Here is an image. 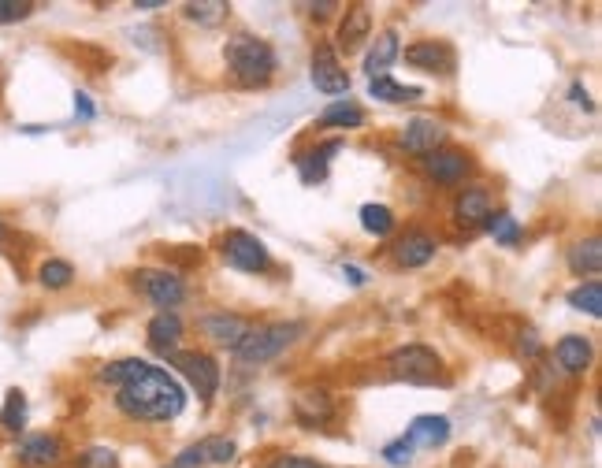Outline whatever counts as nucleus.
I'll list each match as a JSON object with an SVG mask.
<instances>
[{
  "label": "nucleus",
  "instance_id": "nucleus-1",
  "mask_svg": "<svg viewBox=\"0 0 602 468\" xmlns=\"http://www.w3.org/2000/svg\"><path fill=\"white\" fill-rule=\"evenodd\" d=\"M119 413H127L131 420H145V424H164L186 409V390L175 376H168L164 368L145 364V372L131 383L119 387Z\"/></svg>",
  "mask_w": 602,
  "mask_h": 468
},
{
  "label": "nucleus",
  "instance_id": "nucleus-2",
  "mask_svg": "<svg viewBox=\"0 0 602 468\" xmlns=\"http://www.w3.org/2000/svg\"><path fill=\"white\" fill-rule=\"evenodd\" d=\"M227 67H231V75L249 86V90H257V86H268L275 75V52L268 41L253 38V34H235V38L227 41Z\"/></svg>",
  "mask_w": 602,
  "mask_h": 468
},
{
  "label": "nucleus",
  "instance_id": "nucleus-3",
  "mask_svg": "<svg viewBox=\"0 0 602 468\" xmlns=\"http://www.w3.org/2000/svg\"><path fill=\"white\" fill-rule=\"evenodd\" d=\"M301 331H305V324H298V320H279V324L249 327V335L242 338V346L235 350V357L242 364H268L287 350V346H294Z\"/></svg>",
  "mask_w": 602,
  "mask_h": 468
},
{
  "label": "nucleus",
  "instance_id": "nucleus-4",
  "mask_svg": "<svg viewBox=\"0 0 602 468\" xmlns=\"http://www.w3.org/2000/svg\"><path fill=\"white\" fill-rule=\"evenodd\" d=\"M387 368H391L394 379H406V383H435L443 376V357L432 346L409 342V346H402V350H394L387 357Z\"/></svg>",
  "mask_w": 602,
  "mask_h": 468
},
{
  "label": "nucleus",
  "instance_id": "nucleus-5",
  "mask_svg": "<svg viewBox=\"0 0 602 468\" xmlns=\"http://www.w3.org/2000/svg\"><path fill=\"white\" fill-rule=\"evenodd\" d=\"M168 364L183 372V379L197 390V398H201V402H212V398H216V390H220V364L212 361L209 353L171 350L168 353Z\"/></svg>",
  "mask_w": 602,
  "mask_h": 468
},
{
  "label": "nucleus",
  "instance_id": "nucleus-6",
  "mask_svg": "<svg viewBox=\"0 0 602 468\" xmlns=\"http://www.w3.org/2000/svg\"><path fill=\"white\" fill-rule=\"evenodd\" d=\"M134 286H138L160 312H175V305L186 298L183 279L175 272H164V268H142V272H134Z\"/></svg>",
  "mask_w": 602,
  "mask_h": 468
},
{
  "label": "nucleus",
  "instance_id": "nucleus-7",
  "mask_svg": "<svg viewBox=\"0 0 602 468\" xmlns=\"http://www.w3.org/2000/svg\"><path fill=\"white\" fill-rule=\"evenodd\" d=\"M223 260L231 268H238V272H264L272 264L268 246L249 231H227V238H223Z\"/></svg>",
  "mask_w": 602,
  "mask_h": 468
},
{
  "label": "nucleus",
  "instance_id": "nucleus-8",
  "mask_svg": "<svg viewBox=\"0 0 602 468\" xmlns=\"http://www.w3.org/2000/svg\"><path fill=\"white\" fill-rule=\"evenodd\" d=\"M238 446L235 439H227V435H209V439L194 442V446H186L183 454L175 457V465L171 468H205V465H227V461H235Z\"/></svg>",
  "mask_w": 602,
  "mask_h": 468
},
{
  "label": "nucleus",
  "instance_id": "nucleus-9",
  "mask_svg": "<svg viewBox=\"0 0 602 468\" xmlns=\"http://www.w3.org/2000/svg\"><path fill=\"white\" fill-rule=\"evenodd\" d=\"M309 78H313L316 90H320V93H331V97H339V93L350 90V75L342 71L339 52L331 49V45H316L313 64H309Z\"/></svg>",
  "mask_w": 602,
  "mask_h": 468
},
{
  "label": "nucleus",
  "instance_id": "nucleus-10",
  "mask_svg": "<svg viewBox=\"0 0 602 468\" xmlns=\"http://www.w3.org/2000/svg\"><path fill=\"white\" fill-rule=\"evenodd\" d=\"M201 331H205V338H212L216 346H227V350H238L242 346V338L249 335V320L246 316H235V312H212V316H205L201 320Z\"/></svg>",
  "mask_w": 602,
  "mask_h": 468
},
{
  "label": "nucleus",
  "instance_id": "nucleus-11",
  "mask_svg": "<svg viewBox=\"0 0 602 468\" xmlns=\"http://www.w3.org/2000/svg\"><path fill=\"white\" fill-rule=\"evenodd\" d=\"M443 138H446L443 123H435V119H428V116H417V119H409L406 130H402V149L428 156L443 145Z\"/></svg>",
  "mask_w": 602,
  "mask_h": 468
},
{
  "label": "nucleus",
  "instance_id": "nucleus-12",
  "mask_svg": "<svg viewBox=\"0 0 602 468\" xmlns=\"http://www.w3.org/2000/svg\"><path fill=\"white\" fill-rule=\"evenodd\" d=\"M19 461L27 468H53L64 461V442L56 435H27L19 442Z\"/></svg>",
  "mask_w": 602,
  "mask_h": 468
},
{
  "label": "nucleus",
  "instance_id": "nucleus-13",
  "mask_svg": "<svg viewBox=\"0 0 602 468\" xmlns=\"http://www.w3.org/2000/svg\"><path fill=\"white\" fill-rule=\"evenodd\" d=\"M472 168V160L461 149H435V153L424 156V171L432 175L435 182H461L465 175H469Z\"/></svg>",
  "mask_w": 602,
  "mask_h": 468
},
{
  "label": "nucleus",
  "instance_id": "nucleus-14",
  "mask_svg": "<svg viewBox=\"0 0 602 468\" xmlns=\"http://www.w3.org/2000/svg\"><path fill=\"white\" fill-rule=\"evenodd\" d=\"M402 439L413 446V450H435V446H443L446 439H450V420L446 416H435V413H428V416H413V424L406 428V435Z\"/></svg>",
  "mask_w": 602,
  "mask_h": 468
},
{
  "label": "nucleus",
  "instance_id": "nucleus-15",
  "mask_svg": "<svg viewBox=\"0 0 602 468\" xmlns=\"http://www.w3.org/2000/svg\"><path fill=\"white\" fill-rule=\"evenodd\" d=\"M406 64L450 75V71H454V49H450L446 41H417V45L406 49Z\"/></svg>",
  "mask_w": 602,
  "mask_h": 468
},
{
  "label": "nucleus",
  "instance_id": "nucleus-16",
  "mask_svg": "<svg viewBox=\"0 0 602 468\" xmlns=\"http://www.w3.org/2000/svg\"><path fill=\"white\" fill-rule=\"evenodd\" d=\"M331 413H335V405H331L328 390H301L294 398V416L301 428H320L331 420Z\"/></svg>",
  "mask_w": 602,
  "mask_h": 468
},
{
  "label": "nucleus",
  "instance_id": "nucleus-17",
  "mask_svg": "<svg viewBox=\"0 0 602 468\" xmlns=\"http://www.w3.org/2000/svg\"><path fill=\"white\" fill-rule=\"evenodd\" d=\"M435 238L424 231H409L406 238H398V246H394V260L402 264V268H424L428 260L435 257Z\"/></svg>",
  "mask_w": 602,
  "mask_h": 468
},
{
  "label": "nucleus",
  "instance_id": "nucleus-18",
  "mask_svg": "<svg viewBox=\"0 0 602 468\" xmlns=\"http://www.w3.org/2000/svg\"><path fill=\"white\" fill-rule=\"evenodd\" d=\"M145 335H149V346L157 353L168 357L175 346H179V338H183V320H179V312H157L149 327H145Z\"/></svg>",
  "mask_w": 602,
  "mask_h": 468
},
{
  "label": "nucleus",
  "instance_id": "nucleus-19",
  "mask_svg": "<svg viewBox=\"0 0 602 468\" xmlns=\"http://www.w3.org/2000/svg\"><path fill=\"white\" fill-rule=\"evenodd\" d=\"M398 56H402V49H398V34H394V30H380V34H376V41H372V45H368V52H365L368 78L387 75V67H391Z\"/></svg>",
  "mask_w": 602,
  "mask_h": 468
},
{
  "label": "nucleus",
  "instance_id": "nucleus-20",
  "mask_svg": "<svg viewBox=\"0 0 602 468\" xmlns=\"http://www.w3.org/2000/svg\"><path fill=\"white\" fill-rule=\"evenodd\" d=\"M368 34H372V15H368V8H361V4L346 8V19H342L339 26V49L357 52L368 41Z\"/></svg>",
  "mask_w": 602,
  "mask_h": 468
},
{
  "label": "nucleus",
  "instance_id": "nucleus-21",
  "mask_svg": "<svg viewBox=\"0 0 602 468\" xmlns=\"http://www.w3.org/2000/svg\"><path fill=\"white\" fill-rule=\"evenodd\" d=\"M454 216H458V223H465V227L487 223V216H491V194H487L484 186L461 190L458 201H454Z\"/></svg>",
  "mask_w": 602,
  "mask_h": 468
},
{
  "label": "nucleus",
  "instance_id": "nucleus-22",
  "mask_svg": "<svg viewBox=\"0 0 602 468\" xmlns=\"http://www.w3.org/2000/svg\"><path fill=\"white\" fill-rule=\"evenodd\" d=\"M554 357H558V364H562L569 376H580V372H588L591 364V342L584 335H565L554 346Z\"/></svg>",
  "mask_w": 602,
  "mask_h": 468
},
{
  "label": "nucleus",
  "instance_id": "nucleus-23",
  "mask_svg": "<svg viewBox=\"0 0 602 468\" xmlns=\"http://www.w3.org/2000/svg\"><path fill=\"white\" fill-rule=\"evenodd\" d=\"M368 97L387 101V104H406V101H420L424 90H420V86H402V82H394L391 75H380V78H368Z\"/></svg>",
  "mask_w": 602,
  "mask_h": 468
},
{
  "label": "nucleus",
  "instance_id": "nucleus-24",
  "mask_svg": "<svg viewBox=\"0 0 602 468\" xmlns=\"http://www.w3.org/2000/svg\"><path fill=\"white\" fill-rule=\"evenodd\" d=\"M569 268H573L576 275H599L602 272V242L591 234V238H584V242H576L573 249H569Z\"/></svg>",
  "mask_w": 602,
  "mask_h": 468
},
{
  "label": "nucleus",
  "instance_id": "nucleus-25",
  "mask_svg": "<svg viewBox=\"0 0 602 468\" xmlns=\"http://www.w3.org/2000/svg\"><path fill=\"white\" fill-rule=\"evenodd\" d=\"M320 127H342V130L365 127V108L354 101H335L320 112Z\"/></svg>",
  "mask_w": 602,
  "mask_h": 468
},
{
  "label": "nucleus",
  "instance_id": "nucleus-26",
  "mask_svg": "<svg viewBox=\"0 0 602 468\" xmlns=\"http://www.w3.org/2000/svg\"><path fill=\"white\" fill-rule=\"evenodd\" d=\"M342 149V142H328L313 149V153H301L298 156V171L305 182H324L328 179V156H335Z\"/></svg>",
  "mask_w": 602,
  "mask_h": 468
},
{
  "label": "nucleus",
  "instance_id": "nucleus-27",
  "mask_svg": "<svg viewBox=\"0 0 602 468\" xmlns=\"http://www.w3.org/2000/svg\"><path fill=\"white\" fill-rule=\"evenodd\" d=\"M27 394L23 390H8L4 398V409H0V428L4 431H23L27 428Z\"/></svg>",
  "mask_w": 602,
  "mask_h": 468
},
{
  "label": "nucleus",
  "instance_id": "nucleus-28",
  "mask_svg": "<svg viewBox=\"0 0 602 468\" xmlns=\"http://www.w3.org/2000/svg\"><path fill=\"white\" fill-rule=\"evenodd\" d=\"M569 305L576 312H588V316H602V283L599 279H588L576 290H569Z\"/></svg>",
  "mask_w": 602,
  "mask_h": 468
},
{
  "label": "nucleus",
  "instance_id": "nucleus-29",
  "mask_svg": "<svg viewBox=\"0 0 602 468\" xmlns=\"http://www.w3.org/2000/svg\"><path fill=\"white\" fill-rule=\"evenodd\" d=\"M71 279H75V268L67 264V260H45L38 268V283L45 286V290H64V286H71Z\"/></svg>",
  "mask_w": 602,
  "mask_h": 468
},
{
  "label": "nucleus",
  "instance_id": "nucleus-30",
  "mask_svg": "<svg viewBox=\"0 0 602 468\" xmlns=\"http://www.w3.org/2000/svg\"><path fill=\"white\" fill-rule=\"evenodd\" d=\"M361 227L372 238H383V234L394 231V212L387 205H361Z\"/></svg>",
  "mask_w": 602,
  "mask_h": 468
},
{
  "label": "nucleus",
  "instance_id": "nucleus-31",
  "mask_svg": "<svg viewBox=\"0 0 602 468\" xmlns=\"http://www.w3.org/2000/svg\"><path fill=\"white\" fill-rule=\"evenodd\" d=\"M142 372H145V361H138V357H123V361L105 364V368H101V379L112 383V387H123V383L138 379Z\"/></svg>",
  "mask_w": 602,
  "mask_h": 468
},
{
  "label": "nucleus",
  "instance_id": "nucleus-32",
  "mask_svg": "<svg viewBox=\"0 0 602 468\" xmlns=\"http://www.w3.org/2000/svg\"><path fill=\"white\" fill-rule=\"evenodd\" d=\"M487 231H491V238H495L498 246H517L521 242V223L513 220L510 212L487 216Z\"/></svg>",
  "mask_w": 602,
  "mask_h": 468
},
{
  "label": "nucleus",
  "instance_id": "nucleus-33",
  "mask_svg": "<svg viewBox=\"0 0 602 468\" xmlns=\"http://www.w3.org/2000/svg\"><path fill=\"white\" fill-rule=\"evenodd\" d=\"M183 12H186V19H194V23H201V26H216L223 15H227V4H223V0H209V4H186Z\"/></svg>",
  "mask_w": 602,
  "mask_h": 468
},
{
  "label": "nucleus",
  "instance_id": "nucleus-34",
  "mask_svg": "<svg viewBox=\"0 0 602 468\" xmlns=\"http://www.w3.org/2000/svg\"><path fill=\"white\" fill-rule=\"evenodd\" d=\"M75 468H119V457L116 450H108V446H90V450H82Z\"/></svg>",
  "mask_w": 602,
  "mask_h": 468
},
{
  "label": "nucleus",
  "instance_id": "nucleus-35",
  "mask_svg": "<svg viewBox=\"0 0 602 468\" xmlns=\"http://www.w3.org/2000/svg\"><path fill=\"white\" fill-rule=\"evenodd\" d=\"M383 457H387V465L402 468V465H409V461H413V446H409L406 439H394V442H387V446H383Z\"/></svg>",
  "mask_w": 602,
  "mask_h": 468
},
{
  "label": "nucleus",
  "instance_id": "nucleus-36",
  "mask_svg": "<svg viewBox=\"0 0 602 468\" xmlns=\"http://www.w3.org/2000/svg\"><path fill=\"white\" fill-rule=\"evenodd\" d=\"M30 12H34V4H27V0H0V23H19Z\"/></svg>",
  "mask_w": 602,
  "mask_h": 468
},
{
  "label": "nucleus",
  "instance_id": "nucleus-37",
  "mask_svg": "<svg viewBox=\"0 0 602 468\" xmlns=\"http://www.w3.org/2000/svg\"><path fill=\"white\" fill-rule=\"evenodd\" d=\"M268 468H324L320 461H313V457H301V454H283V457H275L272 465Z\"/></svg>",
  "mask_w": 602,
  "mask_h": 468
},
{
  "label": "nucleus",
  "instance_id": "nucleus-38",
  "mask_svg": "<svg viewBox=\"0 0 602 468\" xmlns=\"http://www.w3.org/2000/svg\"><path fill=\"white\" fill-rule=\"evenodd\" d=\"M339 272H342V279H346L350 286H365V272H361V268H354V264H342Z\"/></svg>",
  "mask_w": 602,
  "mask_h": 468
},
{
  "label": "nucleus",
  "instance_id": "nucleus-39",
  "mask_svg": "<svg viewBox=\"0 0 602 468\" xmlns=\"http://www.w3.org/2000/svg\"><path fill=\"white\" fill-rule=\"evenodd\" d=\"M75 116L79 119H93V104L86 93H75Z\"/></svg>",
  "mask_w": 602,
  "mask_h": 468
},
{
  "label": "nucleus",
  "instance_id": "nucleus-40",
  "mask_svg": "<svg viewBox=\"0 0 602 468\" xmlns=\"http://www.w3.org/2000/svg\"><path fill=\"white\" fill-rule=\"evenodd\" d=\"M569 93H573V104H576V108H588V112L595 108V104L588 101V90H584L580 82H573V90H569Z\"/></svg>",
  "mask_w": 602,
  "mask_h": 468
},
{
  "label": "nucleus",
  "instance_id": "nucleus-41",
  "mask_svg": "<svg viewBox=\"0 0 602 468\" xmlns=\"http://www.w3.org/2000/svg\"><path fill=\"white\" fill-rule=\"evenodd\" d=\"M521 350H524V353H539L536 331H524V335H521Z\"/></svg>",
  "mask_w": 602,
  "mask_h": 468
},
{
  "label": "nucleus",
  "instance_id": "nucleus-42",
  "mask_svg": "<svg viewBox=\"0 0 602 468\" xmlns=\"http://www.w3.org/2000/svg\"><path fill=\"white\" fill-rule=\"evenodd\" d=\"M153 8H164V0H138V12H153Z\"/></svg>",
  "mask_w": 602,
  "mask_h": 468
},
{
  "label": "nucleus",
  "instance_id": "nucleus-43",
  "mask_svg": "<svg viewBox=\"0 0 602 468\" xmlns=\"http://www.w3.org/2000/svg\"><path fill=\"white\" fill-rule=\"evenodd\" d=\"M0 242H4V220H0Z\"/></svg>",
  "mask_w": 602,
  "mask_h": 468
}]
</instances>
